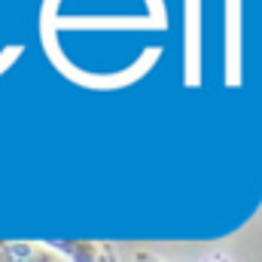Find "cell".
Segmentation results:
<instances>
[{
    "label": "cell",
    "instance_id": "6da1fadb",
    "mask_svg": "<svg viewBox=\"0 0 262 262\" xmlns=\"http://www.w3.org/2000/svg\"><path fill=\"white\" fill-rule=\"evenodd\" d=\"M244 76V0H226V85L238 89Z\"/></svg>",
    "mask_w": 262,
    "mask_h": 262
},
{
    "label": "cell",
    "instance_id": "7a4b0ae2",
    "mask_svg": "<svg viewBox=\"0 0 262 262\" xmlns=\"http://www.w3.org/2000/svg\"><path fill=\"white\" fill-rule=\"evenodd\" d=\"M186 31H183V82L186 89L201 85V0H186Z\"/></svg>",
    "mask_w": 262,
    "mask_h": 262
},
{
    "label": "cell",
    "instance_id": "3957f363",
    "mask_svg": "<svg viewBox=\"0 0 262 262\" xmlns=\"http://www.w3.org/2000/svg\"><path fill=\"white\" fill-rule=\"evenodd\" d=\"M55 25V28H137V31H146V28H165V18H156V15H143V18H134V15H46L43 25Z\"/></svg>",
    "mask_w": 262,
    "mask_h": 262
},
{
    "label": "cell",
    "instance_id": "277c9868",
    "mask_svg": "<svg viewBox=\"0 0 262 262\" xmlns=\"http://www.w3.org/2000/svg\"><path fill=\"white\" fill-rule=\"evenodd\" d=\"M49 247L67 262H104L110 256V244L101 241H49Z\"/></svg>",
    "mask_w": 262,
    "mask_h": 262
},
{
    "label": "cell",
    "instance_id": "5b68a950",
    "mask_svg": "<svg viewBox=\"0 0 262 262\" xmlns=\"http://www.w3.org/2000/svg\"><path fill=\"white\" fill-rule=\"evenodd\" d=\"M134 262H162L156 253H149V250H140V253H134Z\"/></svg>",
    "mask_w": 262,
    "mask_h": 262
},
{
    "label": "cell",
    "instance_id": "8992f818",
    "mask_svg": "<svg viewBox=\"0 0 262 262\" xmlns=\"http://www.w3.org/2000/svg\"><path fill=\"white\" fill-rule=\"evenodd\" d=\"M104 262H116V250H110V256H107Z\"/></svg>",
    "mask_w": 262,
    "mask_h": 262
},
{
    "label": "cell",
    "instance_id": "52a82bcc",
    "mask_svg": "<svg viewBox=\"0 0 262 262\" xmlns=\"http://www.w3.org/2000/svg\"><path fill=\"white\" fill-rule=\"evenodd\" d=\"M210 262H226V259H210Z\"/></svg>",
    "mask_w": 262,
    "mask_h": 262
}]
</instances>
